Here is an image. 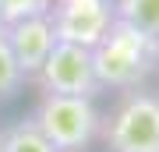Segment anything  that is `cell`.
Segmentation results:
<instances>
[{"instance_id":"cell-1","label":"cell","mask_w":159,"mask_h":152,"mask_svg":"<svg viewBox=\"0 0 159 152\" xmlns=\"http://www.w3.org/2000/svg\"><path fill=\"white\" fill-rule=\"evenodd\" d=\"M92 67L102 89H138L159 67V35H148L138 25L117 18L106 35L92 46Z\"/></svg>"},{"instance_id":"cell-2","label":"cell","mask_w":159,"mask_h":152,"mask_svg":"<svg viewBox=\"0 0 159 152\" xmlns=\"http://www.w3.org/2000/svg\"><path fill=\"white\" fill-rule=\"evenodd\" d=\"M99 138L110 152H159V96L145 85L124 89L102 117Z\"/></svg>"},{"instance_id":"cell-3","label":"cell","mask_w":159,"mask_h":152,"mask_svg":"<svg viewBox=\"0 0 159 152\" xmlns=\"http://www.w3.org/2000/svg\"><path fill=\"white\" fill-rule=\"evenodd\" d=\"M35 127L50 138L57 152H81L99 138V110L89 96H60V92H43L32 110Z\"/></svg>"},{"instance_id":"cell-4","label":"cell","mask_w":159,"mask_h":152,"mask_svg":"<svg viewBox=\"0 0 159 152\" xmlns=\"http://www.w3.org/2000/svg\"><path fill=\"white\" fill-rule=\"evenodd\" d=\"M43 92H60V96H89L96 99L102 92V85L96 78V67H92V50L78 43H53L46 64L35 74Z\"/></svg>"},{"instance_id":"cell-5","label":"cell","mask_w":159,"mask_h":152,"mask_svg":"<svg viewBox=\"0 0 159 152\" xmlns=\"http://www.w3.org/2000/svg\"><path fill=\"white\" fill-rule=\"evenodd\" d=\"M50 21L60 43H78L92 50L117 21V0H53Z\"/></svg>"},{"instance_id":"cell-6","label":"cell","mask_w":159,"mask_h":152,"mask_svg":"<svg viewBox=\"0 0 159 152\" xmlns=\"http://www.w3.org/2000/svg\"><path fill=\"white\" fill-rule=\"evenodd\" d=\"M4 35H7V46H11V53H14L25 78L39 74V67L46 64L53 43H57L50 14H32V18H21V21H11L4 28Z\"/></svg>"},{"instance_id":"cell-7","label":"cell","mask_w":159,"mask_h":152,"mask_svg":"<svg viewBox=\"0 0 159 152\" xmlns=\"http://www.w3.org/2000/svg\"><path fill=\"white\" fill-rule=\"evenodd\" d=\"M0 149L4 152H57L50 145V138L35 127L32 117H25V120H18V124L0 131Z\"/></svg>"},{"instance_id":"cell-8","label":"cell","mask_w":159,"mask_h":152,"mask_svg":"<svg viewBox=\"0 0 159 152\" xmlns=\"http://www.w3.org/2000/svg\"><path fill=\"white\" fill-rule=\"evenodd\" d=\"M117 18L148 35H159V0H117Z\"/></svg>"},{"instance_id":"cell-9","label":"cell","mask_w":159,"mask_h":152,"mask_svg":"<svg viewBox=\"0 0 159 152\" xmlns=\"http://www.w3.org/2000/svg\"><path fill=\"white\" fill-rule=\"evenodd\" d=\"M25 81H29V78H25L21 67H18V60H14L11 46H7V35L0 32V99H11Z\"/></svg>"},{"instance_id":"cell-10","label":"cell","mask_w":159,"mask_h":152,"mask_svg":"<svg viewBox=\"0 0 159 152\" xmlns=\"http://www.w3.org/2000/svg\"><path fill=\"white\" fill-rule=\"evenodd\" d=\"M50 4L53 0H0V11L11 25V21H21V18H32V14H50Z\"/></svg>"},{"instance_id":"cell-11","label":"cell","mask_w":159,"mask_h":152,"mask_svg":"<svg viewBox=\"0 0 159 152\" xmlns=\"http://www.w3.org/2000/svg\"><path fill=\"white\" fill-rule=\"evenodd\" d=\"M4 28H7V18H4V11H0V32H4Z\"/></svg>"},{"instance_id":"cell-12","label":"cell","mask_w":159,"mask_h":152,"mask_svg":"<svg viewBox=\"0 0 159 152\" xmlns=\"http://www.w3.org/2000/svg\"><path fill=\"white\" fill-rule=\"evenodd\" d=\"M0 152H4V149H0Z\"/></svg>"}]
</instances>
